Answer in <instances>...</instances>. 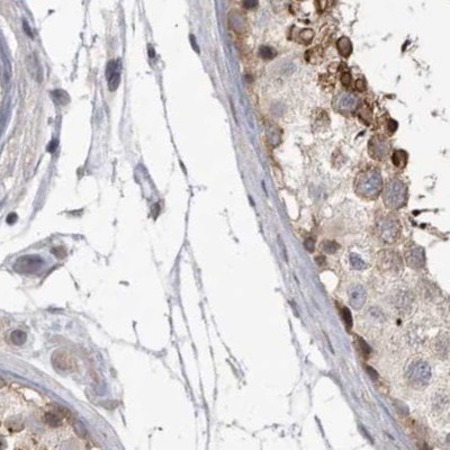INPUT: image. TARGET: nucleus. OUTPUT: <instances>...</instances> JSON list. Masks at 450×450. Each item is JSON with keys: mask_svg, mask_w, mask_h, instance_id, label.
<instances>
[{"mask_svg": "<svg viewBox=\"0 0 450 450\" xmlns=\"http://www.w3.org/2000/svg\"><path fill=\"white\" fill-rule=\"evenodd\" d=\"M356 192L360 196L368 199L378 197L383 188V179L378 170L376 169H367L357 177L356 180Z\"/></svg>", "mask_w": 450, "mask_h": 450, "instance_id": "obj_1", "label": "nucleus"}, {"mask_svg": "<svg viewBox=\"0 0 450 450\" xmlns=\"http://www.w3.org/2000/svg\"><path fill=\"white\" fill-rule=\"evenodd\" d=\"M384 203L388 209L397 210L405 205L407 199V189L402 181L392 179L388 181L384 190Z\"/></svg>", "mask_w": 450, "mask_h": 450, "instance_id": "obj_2", "label": "nucleus"}, {"mask_svg": "<svg viewBox=\"0 0 450 450\" xmlns=\"http://www.w3.org/2000/svg\"><path fill=\"white\" fill-rule=\"evenodd\" d=\"M407 379L414 388H422L431 379V368L426 362H414L407 369Z\"/></svg>", "mask_w": 450, "mask_h": 450, "instance_id": "obj_3", "label": "nucleus"}, {"mask_svg": "<svg viewBox=\"0 0 450 450\" xmlns=\"http://www.w3.org/2000/svg\"><path fill=\"white\" fill-rule=\"evenodd\" d=\"M379 239L385 244H392L400 235V223L395 219L384 218L377 225Z\"/></svg>", "mask_w": 450, "mask_h": 450, "instance_id": "obj_4", "label": "nucleus"}, {"mask_svg": "<svg viewBox=\"0 0 450 450\" xmlns=\"http://www.w3.org/2000/svg\"><path fill=\"white\" fill-rule=\"evenodd\" d=\"M378 265L379 268L386 271L398 273L402 270L401 257L395 251H389V250H385L378 253Z\"/></svg>", "mask_w": 450, "mask_h": 450, "instance_id": "obj_5", "label": "nucleus"}, {"mask_svg": "<svg viewBox=\"0 0 450 450\" xmlns=\"http://www.w3.org/2000/svg\"><path fill=\"white\" fill-rule=\"evenodd\" d=\"M389 143L381 135H375L369 141V154L375 160H384L389 153Z\"/></svg>", "mask_w": 450, "mask_h": 450, "instance_id": "obj_6", "label": "nucleus"}, {"mask_svg": "<svg viewBox=\"0 0 450 450\" xmlns=\"http://www.w3.org/2000/svg\"><path fill=\"white\" fill-rule=\"evenodd\" d=\"M358 100L350 93H340L333 101V107L341 114H350L357 108Z\"/></svg>", "mask_w": 450, "mask_h": 450, "instance_id": "obj_7", "label": "nucleus"}, {"mask_svg": "<svg viewBox=\"0 0 450 450\" xmlns=\"http://www.w3.org/2000/svg\"><path fill=\"white\" fill-rule=\"evenodd\" d=\"M108 88L110 91H115L121 82V62L110 61L106 70Z\"/></svg>", "mask_w": 450, "mask_h": 450, "instance_id": "obj_8", "label": "nucleus"}, {"mask_svg": "<svg viewBox=\"0 0 450 450\" xmlns=\"http://www.w3.org/2000/svg\"><path fill=\"white\" fill-rule=\"evenodd\" d=\"M405 260L412 268H421L426 264L424 250L420 247H411L405 251Z\"/></svg>", "mask_w": 450, "mask_h": 450, "instance_id": "obj_9", "label": "nucleus"}, {"mask_svg": "<svg viewBox=\"0 0 450 450\" xmlns=\"http://www.w3.org/2000/svg\"><path fill=\"white\" fill-rule=\"evenodd\" d=\"M366 302V292L360 285L352 286L349 290V303L354 308H362Z\"/></svg>", "mask_w": 450, "mask_h": 450, "instance_id": "obj_10", "label": "nucleus"}, {"mask_svg": "<svg viewBox=\"0 0 450 450\" xmlns=\"http://www.w3.org/2000/svg\"><path fill=\"white\" fill-rule=\"evenodd\" d=\"M337 48H338L339 53H340L342 57H345V58L349 57L352 52V44H351L350 40L347 39V37H341V39L338 40Z\"/></svg>", "mask_w": 450, "mask_h": 450, "instance_id": "obj_11", "label": "nucleus"}, {"mask_svg": "<svg viewBox=\"0 0 450 450\" xmlns=\"http://www.w3.org/2000/svg\"><path fill=\"white\" fill-rule=\"evenodd\" d=\"M392 161L394 165H396L397 168H404L407 163V153L405 151H396L394 152L392 156Z\"/></svg>", "mask_w": 450, "mask_h": 450, "instance_id": "obj_12", "label": "nucleus"}, {"mask_svg": "<svg viewBox=\"0 0 450 450\" xmlns=\"http://www.w3.org/2000/svg\"><path fill=\"white\" fill-rule=\"evenodd\" d=\"M259 54H260V57L264 60H273L276 55H277V52L273 48H270V46H261Z\"/></svg>", "mask_w": 450, "mask_h": 450, "instance_id": "obj_13", "label": "nucleus"}, {"mask_svg": "<svg viewBox=\"0 0 450 450\" xmlns=\"http://www.w3.org/2000/svg\"><path fill=\"white\" fill-rule=\"evenodd\" d=\"M350 262H351V266L354 267L356 270H363L367 267V265L365 264V261L363 260V259L356 253H352L350 256Z\"/></svg>", "mask_w": 450, "mask_h": 450, "instance_id": "obj_14", "label": "nucleus"}, {"mask_svg": "<svg viewBox=\"0 0 450 450\" xmlns=\"http://www.w3.org/2000/svg\"><path fill=\"white\" fill-rule=\"evenodd\" d=\"M410 305H411V297L407 295L406 293H403V294L398 295V297H397V307L398 308L410 306Z\"/></svg>", "mask_w": 450, "mask_h": 450, "instance_id": "obj_15", "label": "nucleus"}, {"mask_svg": "<svg viewBox=\"0 0 450 450\" xmlns=\"http://www.w3.org/2000/svg\"><path fill=\"white\" fill-rule=\"evenodd\" d=\"M339 248H340V245H339L337 242H334V241H324L323 242V250L328 253L337 252Z\"/></svg>", "mask_w": 450, "mask_h": 450, "instance_id": "obj_16", "label": "nucleus"}, {"mask_svg": "<svg viewBox=\"0 0 450 450\" xmlns=\"http://www.w3.org/2000/svg\"><path fill=\"white\" fill-rule=\"evenodd\" d=\"M342 318L347 326V330L350 331L351 326H352V315H351V312L349 311V308H347V307L342 308Z\"/></svg>", "mask_w": 450, "mask_h": 450, "instance_id": "obj_17", "label": "nucleus"}, {"mask_svg": "<svg viewBox=\"0 0 450 450\" xmlns=\"http://www.w3.org/2000/svg\"><path fill=\"white\" fill-rule=\"evenodd\" d=\"M314 37V33L311 29H303L302 32L300 34V41H303L304 43H309L313 40Z\"/></svg>", "mask_w": 450, "mask_h": 450, "instance_id": "obj_18", "label": "nucleus"}, {"mask_svg": "<svg viewBox=\"0 0 450 450\" xmlns=\"http://www.w3.org/2000/svg\"><path fill=\"white\" fill-rule=\"evenodd\" d=\"M357 341H358L359 349H360V351L363 352V355L364 356H369V354L372 352V349H371V347L367 345V342L365 341V340H363L362 338H358Z\"/></svg>", "mask_w": 450, "mask_h": 450, "instance_id": "obj_19", "label": "nucleus"}, {"mask_svg": "<svg viewBox=\"0 0 450 450\" xmlns=\"http://www.w3.org/2000/svg\"><path fill=\"white\" fill-rule=\"evenodd\" d=\"M304 245H305V249H306L308 252H313L314 248H315V242H314L312 237H308L307 240H305Z\"/></svg>", "mask_w": 450, "mask_h": 450, "instance_id": "obj_20", "label": "nucleus"}, {"mask_svg": "<svg viewBox=\"0 0 450 450\" xmlns=\"http://www.w3.org/2000/svg\"><path fill=\"white\" fill-rule=\"evenodd\" d=\"M351 75L349 72H346V74H343L342 75V83H343V86H346V87H349L350 84H351Z\"/></svg>", "mask_w": 450, "mask_h": 450, "instance_id": "obj_21", "label": "nucleus"}, {"mask_svg": "<svg viewBox=\"0 0 450 450\" xmlns=\"http://www.w3.org/2000/svg\"><path fill=\"white\" fill-rule=\"evenodd\" d=\"M258 5V0H244L243 6L247 9H253Z\"/></svg>", "mask_w": 450, "mask_h": 450, "instance_id": "obj_22", "label": "nucleus"}, {"mask_svg": "<svg viewBox=\"0 0 450 450\" xmlns=\"http://www.w3.org/2000/svg\"><path fill=\"white\" fill-rule=\"evenodd\" d=\"M366 368H367V372L369 374V376H371L373 379H377V377H378V375H377V373L375 372V369L372 368V367H369V366H367Z\"/></svg>", "mask_w": 450, "mask_h": 450, "instance_id": "obj_23", "label": "nucleus"}, {"mask_svg": "<svg viewBox=\"0 0 450 450\" xmlns=\"http://www.w3.org/2000/svg\"><path fill=\"white\" fill-rule=\"evenodd\" d=\"M356 88H357V90L359 91H364L365 89V82L363 81V79H359L357 80V82H356Z\"/></svg>", "mask_w": 450, "mask_h": 450, "instance_id": "obj_24", "label": "nucleus"}, {"mask_svg": "<svg viewBox=\"0 0 450 450\" xmlns=\"http://www.w3.org/2000/svg\"><path fill=\"white\" fill-rule=\"evenodd\" d=\"M324 261H325V258H324L323 256H321V257H317V258H316V262H317L318 265H321V266H322V265L324 264Z\"/></svg>", "mask_w": 450, "mask_h": 450, "instance_id": "obj_25", "label": "nucleus"}, {"mask_svg": "<svg viewBox=\"0 0 450 450\" xmlns=\"http://www.w3.org/2000/svg\"><path fill=\"white\" fill-rule=\"evenodd\" d=\"M317 5H322V10L324 9V7L326 6V0H316Z\"/></svg>", "mask_w": 450, "mask_h": 450, "instance_id": "obj_26", "label": "nucleus"}, {"mask_svg": "<svg viewBox=\"0 0 450 450\" xmlns=\"http://www.w3.org/2000/svg\"><path fill=\"white\" fill-rule=\"evenodd\" d=\"M300 1H304V0H300Z\"/></svg>", "mask_w": 450, "mask_h": 450, "instance_id": "obj_27", "label": "nucleus"}]
</instances>
